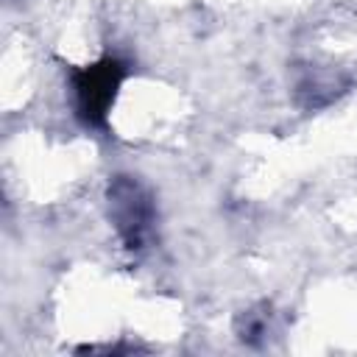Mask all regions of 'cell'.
I'll list each match as a JSON object with an SVG mask.
<instances>
[{
    "mask_svg": "<svg viewBox=\"0 0 357 357\" xmlns=\"http://www.w3.org/2000/svg\"><path fill=\"white\" fill-rule=\"evenodd\" d=\"M109 209L123 243L134 251L142 248L153 226V204L145 187L128 176H117L109 187Z\"/></svg>",
    "mask_w": 357,
    "mask_h": 357,
    "instance_id": "1",
    "label": "cell"
},
{
    "mask_svg": "<svg viewBox=\"0 0 357 357\" xmlns=\"http://www.w3.org/2000/svg\"><path fill=\"white\" fill-rule=\"evenodd\" d=\"M120 78H123V67L114 59L92 64L89 70L81 73V78L75 84V95H78V112L86 117V123H100L103 120Z\"/></svg>",
    "mask_w": 357,
    "mask_h": 357,
    "instance_id": "2",
    "label": "cell"
}]
</instances>
